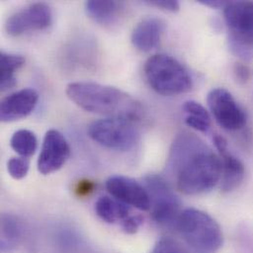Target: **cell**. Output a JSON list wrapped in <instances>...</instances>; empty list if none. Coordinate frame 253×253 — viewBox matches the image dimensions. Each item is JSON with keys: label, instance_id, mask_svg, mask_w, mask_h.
<instances>
[{"label": "cell", "instance_id": "obj_1", "mask_svg": "<svg viewBox=\"0 0 253 253\" xmlns=\"http://www.w3.org/2000/svg\"><path fill=\"white\" fill-rule=\"evenodd\" d=\"M167 170L174 177L180 192L198 195L212 190L220 182L222 165L220 157L199 137L181 132L170 147Z\"/></svg>", "mask_w": 253, "mask_h": 253}, {"label": "cell", "instance_id": "obj_2", "mask_svg": "<svg viewBox=\"0 0 253 253\" xmlns=\"http://www.w3.org/2000/svg\"><path fill=\"white\" fill-rule=\"evenodd\" d=\"M67 97L82 110L134 121L139 119V104L126 92L95 82H74L66 87Z\"/></svg>", "mask_w": 253, "mask_h": 253}, {"label": "cell", "instance_id": "obj_3", "mask_svg": "<svg viewBox=\"0 0 253 253\" xmlns=\"http://www.w3.org/2000/svg\"><path fill=\"white\" fill-rule=\"evenodd\" d=\"M175 228L183 240L200 253H215L223 246L224 237L220 225L201 210L188 208L181 211Z\"/></svg>", "mask_w": 253, "mask_h": 253}, {"label": "cell", "instance_id": "obj_4", "mask_svg": "<svg viewBox=\"0 0 253 253\" xmlns=\"http://www.w3.org/2000/svg\"><path fill=\"white\" fill-rule=\"evenodd\" d=\"M144 72L149 85L163 96H176L192 88L188 71L175 58L167 54H155L148 58Z\"/></svg>", "mask_w": 253, "mask_h": 253}, {"label": "cell", "instance_id": "obj_5", "mask_svg": "<svg viewBox=\"0 0 253 253\" xmlns=\"http://www.w3.org/2000/svg\"><path fill=\"white\" fill-rule=\"evenodd\" d=\"M88 133L98 144L120 152L130 151L140 139L135 121L121 117L94 122L89 126Z\"/></svg>", "mask_w": 253, "mask_h": 253}, {"label": "cell", "instance_id": "obj_6", "mask_svg": "<svg viewBox=\"0 0 253 253\" xmlns=\"http://www.w3.org/2000/svg\"><path fill=\"white\" fill-rule=\"evenodd\" d=\"M144 186L150 197V211L154 222L164 227H176L181 213L180 201L167 181L157 174H149L144 178Z\"/></svg>", "mask_w": 253, "mask_h": 253}, {"label": "cell", "instance_id": "obj_7", "mask_svg": "<svg viewBox=\"0 0 253 253\" xmlns=\"http://www.w3.org/2000/svg\"><path fill=\"white\" fill-rule=\"evenodd\" d=\"M208 107L217 124L230 131L242 129L246 126L247 117L233 95L224 88H216L207 96Z\"/></svg>", "mask_w": 253, "mask_h": 253}, {"label": "cell", "instance_id": "obj_8", "mask_svg": "<svg viewBox=\"0 0 253 253\" xmlns=\"http://www.w3.org/2000/svg\"><path fill=\"white\" fill-rule=\"evenodd\" d=\"M52 13L50 7L43 2L33 3L12 14L6 21V32L14 37L32 31H42L50 26Z\"/></svg>", "mask_w": 253, "mask_h": 253}, {"label": "cell", "instance_id": "obj_9", "mask_svg": "<svg viewBox=\"0 0 253 253\" xmlns=\"http://www.w3.org/2000/svg\"><path fill=\"white\" fill-rule=\"evenodd\" d=\"M70 156V146L65 137L57 130H48L43 138L38 159V169L47 175L60 169Z\"/></svg>", "mask_w": 253, "mask_h": 253}, {"label": "cell", "instance_id": "obj_10", "mask_svg": "<svg viewBox=\"0 0 253 253\" xmlns=\"http://www.w3.org/2000/svg\"><path fill=\"white\" fill-rule=\"evenodd\" d=\"M225 21L230 31V38L253 45V2L228 1L224 8Z\"/></svg>", "mask_w": 253, "mask_h": 253}, {"label": "cell", "instance_id": "obj_11", "mask_svg": "<svg viewBox=\"0 0 253 253\" xmlns=\"http://www.w3.org/2000/svg\"><path fill=\"white\" fill-rule=\"evenodd\" d=\"M106 187L114 198L127 206L141 211H150L151 203L148 191L143 184L136 180L124 175H114L107 180Z\"/></svg>", "mask_w": 253, "mask_h": 253}, {"label": "cell", "instance_id": "obj_12", "mask_svg": "<svg viewBox=\"0 0 253 253\" xmlns=\"http://www.w3.org/2000/svg\"><path fill=\"white\" fill-rule=\"evenodd\" d=\"M214 144L219 152L222 165L221 188L224 192H231L242 184L246 174L245 166L229 151L228 142L222 135L214 136Z\"/></svg>", "mask_w": 253, "mask_h": 253}, {"label": "cell", "instance_id": "obj_13", "mask_svg": "<svg viewBox=\"0 0 253 253\" xmlns=\"http://www.w3.org/2000/svg\"><path fill=\"white\" fill-rule=\"evenodd\" d=\"M39 94L35 89L26 88L4 98L0 105V119L11 123L28 117L36 109Z\"/></svg>", "mask_w": 253, "mask_h": 253}, {"label": "cell", "instance_id": "obj_14", "mask_svg": "<svg viewBox=\"0 0 253 253\" xmlns=\"http://www.w3.org/2000/svg\"><path fill=\"white\" fill-rule=\"evenodd\" d=\"M165 31V23L156 17L141 20L133 29L131 42L139 50L148 52L158 46Z\"/></svg>", "mask_w": 253, "mask_h": 253}, {"label": "cell", "instance_id": "obj_15", "mask_svg": "<svg viewBox=\"0 0 253 253\" xmlns=\"http://www.w3.org/2000/svg\"><path fill=\"white\" fill-rule=\"evenodd\" d=\"M85 7L90 18L103 26L116 25L124 13V3L119 1L91 0Z\"/></svg>", "mask_w": 253, "mask_h": 253}, {"label": "cell", "instance_id": "obj_16", "mask_svg": "<svg viewBox=\"0 0 253 253\" xmlns=\"http://www.w3.org/2000/svg\"><path fill=\"white\" fill-rule=\"evenodd\" d=\"M97 215L109 224L124 222L130 216V209L126 204L116 198L103 196L98 199L95 205Z\"/></svg>", "mask_w": 253, "mask_h": 253}, {"label": "cell", "instance_id": "obj_17", "mask_svg": "<svg viewBox=\"0 0 253 253\" xmlns=\"http://www.w3.org/2000/svg\"><path fill=\"white\" fill-rule=\"evenodd\" d=\"M23 235L21 222L12 215H3L1 218V252L10 253L14 251Z\"/></svg>", "mask_w": 253, "mask_h": 253}, {"label": "cell", "instance_id": "obj_18", "mask_svg": "<svg viewBox=\"0 0 253 253\" xmlns=\"http://www.w3.org/2000/svg\"><path fill=\"white\" fill-rule=\"evenodd\" d=\"M25 58L22 55L0 53V88L1 91H6L16 85L15 72L25 64Z\"/></svg>", "mask_w": 253, "mask_h": 253}, {"label": "cell", "instance_id": "obj_19", "mask_svg": "<svg viewBox=\"0 0 253 253\" xmlns=\"http://www.w3.org/2000/svg\"><path fill=\"white\" fill-rule=\"evenodd\" d=\"M10 145L20 157L29 158L37 151L38 139L34 132L27 129H20L11 137Z\"/></svg>", "mask_w": 253, "mask_h": 253}, {"label": "cell", "instance_id": "obj_20", "mask_svg": "<svg viewBox=\"0 0 253 253\" xmlns=\"http://www.w3.org/2000/svg\"><path fill=\"white\" fill-rule=\"evenodd\" d=\"M30 169V161L24 157L11 158L7 163V169L9 174L15 179L24 178Z\"/></svg>", "mask_w": 253, "mask_h": 253}, {"label": "cell", "instance_id": "obj_21", "mask_svg": "<svg viewBox=\"0 0 253 253\" xmlns=\"http://www.w3.org/2000/svg\"><path fill=\"white\" fill-rule=\"evenodd\" d=\"M229 47L233 54L244 61H251L253 58V46L242 43L229 37Z\"/></svg>", "mask_w": 253, "mask_h": 253}, {"label": "cell", "instance_id": "obj_22", "mask_svg": "<svg viewBox=\"0 0 253 253\" xmlns=\"http://www.w3.org/2000/svg\"><path fill=\"white\" fill-rule=\"evenodd\" d=\"M151 253H187L174 240L165 238L157 242Z\"/></svg>", "mask_w": 253, "mask_h": 253}, {"label": "cell", "instance_id": "obj_23", "mask_svg": "<svg viewBox=\"0 0 253 253\" xmlns=\"http://www.w3.org/2000/svg\"><path fill=\"white\" fill-rule=\"evenodd\" d=\"M182 110L189 117L202 119V120H206V121H211L208 111L201 104H199L195 101L185 102L182 106Z\"/></svg>", "mask_w": 253, "mask_h": 253}, {"label": "cell", "instance_id": "obj_24", "mask_svg": "<svg viewBox=\"0 0 253 253\" xmlns=\"http://www.w3.org/2000/svg\"><path fill=\"white\" fill-rule=\"evenodd\" d=\"M143 224V219L139 215H130L126 220H125L122 224L123 230L126 234H135L141 225Z\"/></svg>", "mask_w": 253, "mask_h": 253}, {"label": "cell", "instance_id": "obj_25", "mask_svg": "<svg viewBox=\"0 0 253 253\" xmlns=\"http://www.w3.org/2000/svg\"><path fill=\"white\" fill-rule=\"evenodd\" d=\"M185 124H186V126L191 127L192 129L197 130L199 132H203V133L208 132V130L211 126V121L197 119V118H193V117H189V116L186 117Z\"/></svg>", "mask_w": 253, "mask_h": 253}, {"label": "cell", "instance_id": "obj_26", "mask_svg": "<svg viewBox=\"0 0 253 253\" xmlns=\"http://www.w3.org/2000/svg\"><path fill=\"white\" fill-rule=\"evenodd\" d=\"M234 74L236 79L242 83H247L251 78V69L248 65L242 62H237L234 66Z\"/></svg>", "mask_w": 253, "mask_h": 253}, {"label": "cell", "instance_id": "obj_27", "mask_svg": "<svg viewBox=\"0 0 253 253\" xmlns=\"http://www.w3.org/2000/svg\"><path fill=\"white\" fill-rule=\"evenodd\" d=\"M146 3L169 12H177L179 10V3L173 0H152L146 1Z\"/></svg>", "mask_w": 253, "mask_h": 253}, {"label": "cell", "instance_id": "obj_28", "mask_svg": "<svg viewBox=\"0 0 253 253\" xmlns=\"http://www.w3.org/2000/svg\"><path fill=\"white\" fill-rule=\"evenodd\" d=\"M94 189V183H92L91 181H81L78 183V187L76 189L77 193L82 196V195H87L90 192H92Z\"/></svg>", "mask_w": 253, "mask_h": 253}, {"label": "cell", "instance_id": "obj_29", "mask_svg": "<svg viewBox=\"0 0 253 253\" xmlns=\"http://www.w3.org/2000/svg\"><path fill=\"white\" fill-rule=\"evenodd\" d=\"M198 2L204 6H207L213 9H218V8L224 9L228 3V1H220V0H199Z\"/></svg>", "mask_w": 253, "mask_h": 253}]
</instances>
